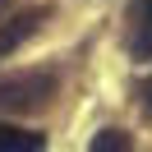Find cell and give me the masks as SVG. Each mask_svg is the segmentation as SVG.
I'll return each instance as SVG.
<instances>
[{
	"mask_svg": "<svg viewBox=\"0 0 152 152\" xmlns=\"http://www.w3.org/2000/svg\"><path fill=\"white\" fill-rule=\"evenodd\" d=\"M148 23H152V0H148Z\"/></svg>",
	"mask_w": 152,
	"mask_h": 152,
	"instance_id": "obj_7",
	"label": "cell"
},
{
	"mask_svg": "<svg viewBox=\"0 0 152 152\" xmlns=\"http://www.w3.org/2000/svg\"><path fill=\"white\" fill-rule=\"evenodd\" d=\"M56 88L51 74H28V78H10L0 83V106H42Z\"/></svg>",
	"mask_w": 152,
	"mask_h": 152,
	"instance_id": "obj_1",
	"label": "cell"
},
{
	"mask_svg": "<svg viewBox=\"0 0 152 152\" xmlns=\"http://www.w3.org/2000/svg\"><path fill=\"white\" fill-rule=\"evenodd\" d=\"M152 56V23H143V32L134 37V60H148Z\"/></svg>",
	"mask_w": 152,
	"mask_h": 152,
	"instance_id": "obj_5",
	"label": "cell"
},
{
	"mask_svg": "<svg viewBox=\"0 0 152 152\" xmlns=\"http://www.w3.org/2000/svg\"><path fill=\"white\" fill-rule=\"evenodd\" d=\"M42 19H51V5H32V10L14 14V19L0 28V56H10L14 46H23V42L37 32V23H42Z\"/></svg>",
	"mask_w": 152,
	"mask_h": 152,
	"instance_id": "obj_2",
	"label": "cell"
},
{
	"mask_svg": "<svg viewBox=\"0 0 152 152\" xmlns=\"http://www.w3.org/2000/svg\"><path fill=\"white\" fill-rule=\"evenodd\" d=\"M0 10H5V0H0Z\"/></svg>",
	"mask_w": 152,
	"mask_h": 152,
	"instance_id": "obj_8",
	"label": "cell"
},
{
	"mask_svg": "<svg viewBox=\"0 0 152 152\" xmlns=\"http://www.w3.org/2000/svg\"><path fill=\"white\" fill-rule=\"evenodd\" d=\"M46 134L37 129H19V124H0V152H42Z\"/></svg>",
	"mask_w": 152,
	"mask_h": 152,
	"instance_id": "obj_3",
	"label": "cell"
},
{
	"mask_svg": "<svg viewBox=\"0 0 152 152\" xmlns=\"http://www.w3.org/2000/svg\"><path fill=\"white\" fill-rule=\"evenodd\" d=\"M148 115H152V83H148Z\"/></svg>",
	"mask_w": 152,
	"mask_h": 152,
	"instance_id": "obj_6",
	"label": "cell"
},
{
	"mask_svg": "<svg viewBox=\"0 0 152 152\" xmlns=\"http://www.w3.org/2000/svg\"><path fill=\"white\" fill-rule=\"evenodd\" d=\"M88 152H129V134H124V129H102Z\"/></svg>",
	"mask_w": 152,
	"mask_h": 152,
	"instance_id": "obj_4",
	"label": "cell"
}]
</instances>
